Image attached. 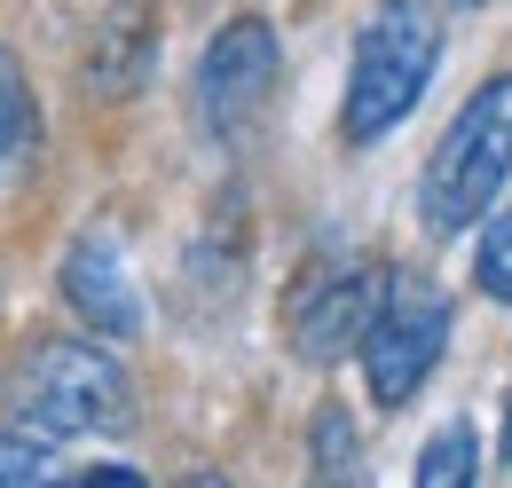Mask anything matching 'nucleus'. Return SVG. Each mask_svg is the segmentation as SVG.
<instances>
[{
    "label": "nucleus",
    "instance_id": "0eeeda50",
    "mask_svg": "<svg viewBox=\"0 0 512 488\" xmlns=\"http://www.w3.org/2000/svg\"><path fill=\"white\" fill-rule=\"evenodd\" d=\"M64 300L95 339H134L142 331V292L127 276V252L111 229H79L64 244Z\"/></svg>",
    "mask_w": 512,
    "mask_h": 488
},
{
    "label": "nucleus",
    "instance_id": "9b49d317",
    "mask_svg": "<svg viewBox=\"0 0 512 488\" xmlns=\"http://www.w3.org/2000/svg\"><path fill=\"white\" fill-rule=\"evenodd\" d=\"M473 284H481L489 300H512V205L489 221V237L473 252Z\"/></svg>",
    "mask_w": 512,
    "mask_h": 488
},
{
    "label": "nucleus",
    "instance_id": "dca6fc26",
    "mask_svg": "<svg viewBox=\"0 0 512 488\" xmlns=\"http://www.w3.org/2000/svg\"><path fill=\"white\" fill-rule=\"evenodd\" d=\"M505 441H512V426H505Z\"/></svg>",
    "mask_w": 512,
    "mask_h": 488
},
{
    "label": "nucleus",
    "instance_id": "423d86ee",
    "mask_svg": "<svg viewBox=\"0 0 512 488\" xmlns=\"http://www.w3.org/2000/svg\"><path fill=\"white\" fill-rule=\"evenodd\" d=\"M386 276L379 268H355V260H316L300 268L292 300H284V339L300 363H339L347 347H363L371 315H379Z\"/></svg>",
    "mask_w": 512,
    "mask_h": 488
},
{
    "label": "nucleus",
    "instance_id": "ddd939ff",
    "mask_svg": "<svg viewBox=\"0 0 512 488\" xmlns=\"http://www.w3.org/2000/svg\"><path fill=\"white\" fill-rule=\"evenodd\" d=\"M79 488H150V481L127 473V465H95V473H79Z\"/></svg>",
    "mask_w": 512,
    "mask_h": 488
},
{
    "label": "nucleus",
    "instance_id": "1a4fd4ad",
    "mask_svg": "<svg viewBox=\"0 0 512 488\" xmlns=\"http://www.w3.org/2000/svg\"><path fill=\"white\" fill-rule=\"evenodd\" d=\"M0 488H64L56 433H40V426H8L0 433Z\"/></svg>",
    "mask_w": 512,
    "mask_h": 488
},
{
    "label": "nucleus",
    "instance_id": "7ed1b4c3",
    "mask_svg": "<svg viewBox=\"0 0 512 488\" xmlns=\"http://www.w3.org/2000/svg\"><path fill=\"white\" fill-rule=\"evenodd\" d=\"M24 426L40 433H127L134 426V378L95 339H48L24 363Z\"/></svg>",
    "mask_w": 512,
    "mask_h": 488
},
{
    "label": "nucleus",
    "instance_id": "4468645a",
    "mask_svg": "<svg viewBox=\"0 0 512 488\" xmlns=\"http://www.w3.org/2000/svg\"><path fill=\"white\" fill-rule=\"evenodd\" d=\"M190 488H229V481H213V473H197V481H190Z\"/></svg>",
    "mask_w": 512,
    "mask_h": 488
},
{
    "label": "nucleus",
    "instance_id": "20e7f679",
    "mask_svg": "<svg viewBox=\"0 0 512 488\" xmlns=\"http://www.w3.org/2000/svg\"><path fill=\"white\" fill-rule=\"evenodd\" d=\"M442 347H449V292L426 268H386L379 315H371V331H363L371 402H379V410H402V402L434 378Z\"/></svg>",
    "mask_w": 512,
    "mask_h": 488
},
{
    "label": "nucleus",
    "instance_id": "2eb2a0df",
    "mask_svg": "<svg viewBox=\"0 0 512 488\" xmlns=\"http://www.w3.org/2000/svg\"><path fill=\"white\" fill-rule=\"evenodd\" d=\"M457 8H481V0H457Z\"/></svg>",
    "mask_w": 512,
    "mask_h": 488
},
{
    "label": "nucleus",
    "instance_id": "f03ea898",
    "mask_svg": "<svg viewBox=\"0 0 512 488\" xmlns=\"http://www.w3.org/2000/svg\"><path fill=\"white\" fill-rule=\"evenodd\" d=\"M512 174V71L481 79L457 119L442 126L434 158H426V182H418V205H426V229L434 237H465Z\"/></svg>",
    "mask_w": 512,
    "mask_h": 488
},
{
    "label": "nucleus",
    "instance_id": "6e6552de",
    "mask_svg": "<svg viewBox=\"0 0 512 488\" xmlns=\"http://www.w3.org/2000/svg\"><path fill=\"white\" fill-rule=\"evenodd\" d=\"M410 488H481V433H473V418H449V426L426 433V449L410 465Z\"/></svg>",
    "mask_w": 512,
    "mask_h": 488
},
{
    "label": "nucleus",
    "instance_id": "9d476101",
    "mask_svg": "<svg viewBox=\"0 0 512 488\" xmlns=\"http://www.w3.org/2000/svg\"><path fill=\"white\" fill-rule=\"evenodd\" d=\"M40 134V111H32V87H24V63L0 48V158L8 150H24Z\"/></svg>",
    "mask_w": 512,
    "mask_h": 488
},
{
    "label": "nucleus",
    "instance_id": "f257e3e1",
    "mask_svg": "<svg viewBox=\"0 0 512 488\" xmlns=\"http://www.w3.org/2000/svg\"><path fill=\"white\" fill-rule=\"evenodd\" d=\"M442 63V24L426 0H379L355 32V56H347V95H339V142L347 150H371L394 126L418 111L426 79Z\"/></svg>",
    "mask_w": 512,
    "mask_h": 488
},
{
    "label": "nucleus",
    "instance_id": "f8f14e48",
    "mask_svg": "<svg viewBox=\"0 0 512 488\" xmlns=\"http://www.w3.org/2000/svg\"><path fill=\"white\" fill-rule=\"evenodd\" d=\"M316 449H323V465L339 473V465H355V426L339 418V410H323L316 418Z\"/></svg>",
    "mask_w": 512,
    "mask_h": 488
},
{
    "label": "nucleus",
    "instance_id": "39448f33",
    "mask_svg": "<svg viewBox=\"0 0 512 488\" xmlns=\"http://www.w3.org/2000/svg\"><path fill=\"white\" fill-rule=\"evenodd\" d=\"M276 79H284V40H276V24L268 16H229L213 40H205V56H197V126L213 134V142H245L260 119H268V103H276Z\"/></svg>",
    "mask_w": 512,
    "mask_h": 488
}]
</instances>
